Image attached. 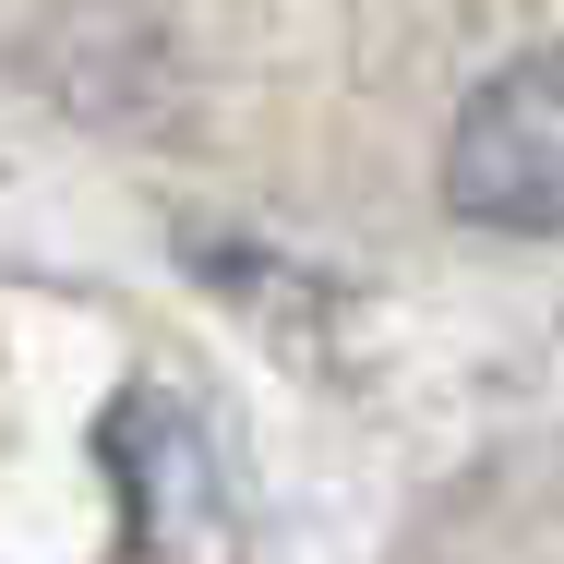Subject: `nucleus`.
<instances>
[{
    "label": "nucleus",
    "mask_w": 564,
    "mask_h": 564,
    "mask_svg": "<svg viewBox=\"0 0 564 564\" xmlns=\"http://www.w3.org/2000/svg\"><path fill=\"white\" fill-rule=\"evenodd\" d=\"M445 205L505 240H564V48L505 61L445 132Z\"/></svg>",
    "instance_id": "1"
}]
</instances>
